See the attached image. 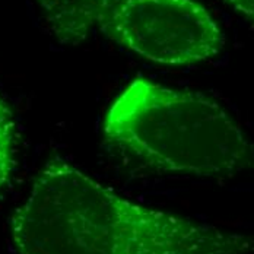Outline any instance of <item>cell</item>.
<instances>
[{"label": "cell", "instance_id": "obj_1", "mask_svg": "<svg viewBox=\"0 0 254 254\" xmlns=\"http://www.w3.org/2000/svg\"><path fill=\"white\" fill-rule=\"evenodd\" d=\"M18 254H253L254 235L139 204L50 161L10 218Z\"/></svg>", "mask_w": 254, "mask_h": 254}, {"label": "cell", "instance_id": "obj_2", "mask_svg": "<svg viewBox=\"0 0 254 254\" xmlns=\"http://www.w3.org/2000/svg\"><path fill=\"white\" fill-rule=\"evenodd\" d=\"M110 146L164 174L234 177L254 171V143L218 102L137 77L104 119Z\"/></svg>", "mask_w": 254, "mask_h": 254}, {"label": "cell", "instance_id": "obj_3", "mask_svg": "<svg viewBox=\"0 0 254 254\" xmlns=\"http://www.w3.org/2000/svg\"><path fill=\"white\" fill-rule=\"evenodd\" d=\"M98 29L126 50L168 66L206 62L225 46L221 26L196 0H116Z\"/></svg>", "mask_w": 254, "mask_h": 254}, {"label": "cell", "instance_id": "obj_4", "mask_svg": "<svg viewBox=\"0 0 254 254\" xmlns=\"http://www.w3.org/2000/svg\"><path fill=\"white\" fill-rule=\"evenodd\" d=\"M51 35L64 46H77L98 29L116 0H35Z\"/></svg>", "mask_w": 254, "mask_h": 254}, {"label": "cell", "instance_id": "obj_5", "mask_svg": "<svg viewBox=\"0 0 254 254\" xmlns=\"http://www.w3.org/2000/svg\"><path fill=\"white\" fill-rule=\"evenodd\" d=\"M16 137L13 113L0 94V189L9 183L16 167Z\"/></svg>", "mask_w": 254, "mask_h": 254}, {"label": "cell", "instance_id": "obj_6", "mask_svg": "<svg viewBox=\"0 0 254 254\" xmlns=\"http://www.w3.org/2000/svg\"><path fill=\"white\" fill-rule=\"evenodd\" d=\"M229 6L254 25V0H225Z\"/></svg>", "mask_w": 254, "mask_h": 254}]
</instances>
